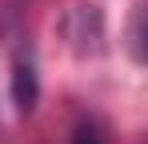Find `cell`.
<instances>
[{"label": "cell", "instance_id": "6da1fadb", "mask_svg": "<svg viewBox=\"0 0 148 144\" xmlns=\"http://www.w3.org/2000/svg\"><path fill=\"white\" fill-rule=\"evenodd\" d=\"M8 92H12V108L28 116L36 112V100H40V64H36V48L20 40L12 52V64H8Z\"/></svg>", "mask_w": 148, "mask_h": 144}, {"label": "cell", "instance_id": "7a4b0ae2", "mask_svg": "<svg viewBox=\"0 0 148 144\" xmlns=\"http://www.w3.org/2000/svg\"><path fill=\"white\" fill-rule=\"evenodd\" d=\"M64 40L76 48V52H100V40H104V16H100V4H76L64 16Z\"/></svg>", "mask_w": 148, "mask_h": 144}, {"label": "cell", "instance_id": "3957f363", "mask_svg": "<svg viewBox=\"0 0 148 144\" xmlns=\"http://www.w3.org/2000/svg\"><path fill=\"white\" fill-rule=\"evenodd\" d=\"M128 52L136 64H148V0L132 4V16H128Z\"/></svg>", "mask_w": 148, "mask_h": 144}, {"label": "cell", "instance_id": "277c9868", "mask_svg": "<svg viewBox=\"0 0 148 144\" xmlns=\"http://www.w3.org/2000/svg\"><path fill=\"white\" fill-rule=\"evenodd\" d=\"M68 144H104V132H100V124L84 120V124L72 128V140H68Z\"/></svg>", "mask_w": 148, "mask_h": 144}]
</instances>
